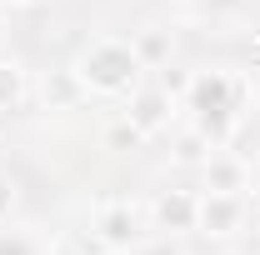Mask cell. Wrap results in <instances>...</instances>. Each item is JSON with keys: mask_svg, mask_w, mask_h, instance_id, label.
<instances>
[{"mask_svg": "<svg viewBox=\"0 0 260 255\" xmlns=\"http://www.w3.org/2000/svg\"><path fill=\"white\" fill-rule=\"evenodd\" d=\"M75 75H80L85 95L120 100V95H130V90L140 85L145 65L135 55V45H125V40H90V45L75 55Z\"/></svg>", "mask_w": 260, "mask_h": 255, "instance_id": "1", "label": "cell"}, {"mask_svg": "<svg viewBox=\"0 0 260 255\" xmlns=\"http://www.w3.org/2000/svg\"><path fill=\"white\" fill-rule=\"evenodd\" d=\"M150 225L160 235H170V240L195 235V225H200V195L195 190H160L150 200Z\"/></svg>", "mask_w": 260, "mask_h": 255, "instance_id": "2", "label": "cell"}, {"mask_svg": "<svg viewBox=\"0 0 260 255\" xmlns=\"http://www.w3.org/2000/svg\"><path fill=\"white\" fill-rule=\"evenodd\" d=\"M170 110H175V95H165L160 85H135L125 95V125L140 140H150L155 130L170 125Z\"/></svg>", "mask_w": 260, "mask_h": 255, "instance_id": "3", "label": "cell"}, {"mask_svg": "<svg viewBox=\"0 0 260 255\" xmlns=\"http://www.w3.org/2000/svg\"><path fill=\"white\" fill-rule=\"evenodd\" d=\"M195 115H235V100H240V80L225 70H200L185 90Z\"/></svg>", "mask_w": 260, "mask_h": 255, "instance_id": "4", "label": "cell"}, {"mask_svg": "<svg viewBox=\"0 0 260 255\" xmlns=\"http://www.w3.org/2000/svg\"><path fill=\"white\" fill-rule=\"evenodd\" d=\"M245 225V200L240 195H215V190H205L200 195V235H210V240H225V235H235Z\"/></svg>", "mask_w": 260, "mask_h": 255, "instance_id": "5", "label": "cell"}, {"mask_svg": "<svg viewBox=\"0 0 260 255\" xmlns=\"http://www.w3.org/2000/svg\"><path fill=\"white\" fill-rule=\"evenodd\" d=\"M200 190H215V195H245V190H250V165H245L240 155L210 150V160L200 165Z\"/></svg>", "mask_w": 260, "mask_h": 255, "instance_id": "6", "label": "cell"}, {"mask_svg": "<svg viewBox=\"0 0 260 255\" xmlns=\"http://www.w3.org/2000/svg\"><path fill=\"white\" fill-rule=\"evenodd\" d=\"M95 240L105 250H130V245L140 240V215H135V205H105L95 215Z\"/></svg>", "mask_w": 260, "mask_h": 255, "instance_id": "7", "label": "cell"}, {"mask_svg": "<svg viewBox=\"0 0 260 255\" xmlns=\"http://www.w3.org/2000/svg\"><path fill=\"white\" fill-rule=\"evenodd\" d=\"M45 105L50 110H65V105H80L85 100V85H80V75H75V65L70 70H55V75H45Z\"/></svg>", "mask_w": 260, "mask_h": 255, "instance_id": "8", "label": "cell"}, {"mask_svg": "<svg viewBox=\"0 0 260 255\" xmlns=\"http://www.w3.org/2000/svg\"><path fill=\"white\" fill-rule=\"evenodd\" d=\"M130 45H135V55H140V65H145V70H160V65H170V50H175L170 30H155V25H150V30H140Z\"/></svg>", "mask_w": 260, "mask_h": 255, "instance_id": "9", "label": "cell"}, {"mask_svg": "<svg viewBox=\"0 0 260 255\" xmlns=\"http://www.w3.org/2000/svg\"><path fill=\"white\" fill-rule=\"evenodd\" d=\"M20 100H25V70L15 60H0V115L15 110Z\"/></svg>", "mask_w": 260, "mask_h": 255, "instance_id": "10", "label": "cell"}, {"mask_svg": "<svg viewBox=\"0 0 260 255\" xmlns=\"http://www.w3.org/2000/svg\"><path fill=\"white\" fill-rule=\"evenodd\" d=\"M210 150H220V145H210L200 130H185V135H180V145H175V160H180V165H205Z\"/></svg>", "mask_w": 260, "mask_h": 255, "instance_id": "11", "label": "cell"}, {"mask_svg": "<svg viewBox=\"0 0 260 255\" xmlns=\"http://www.w3.org/2000/svg\"><path fill=\"white\" fill-rule=\"evenodd\" d=\"M135 255H185V250H180V245H175L170 235H160V240H150V245H140Z\"/></svg>", "mask_w": 260, "mask_h": 255, "instance_id": "12", "label": "cell"}, {"mask_svg": "<svg viewBox=\"0 0 260 255\" xmlns=\"http://www.w3.org/2000/svg\"><path fill=\"white\" fill-rule=\"evenodd\" d=\"M10 210H15V185H10V175H0V225L10 220Z\"/></svg>", "mask_w": 260, "mask_h": 255, "instance_id": "13", "label": "cell"}, {"mask_svg": "<svg viewBox=\"0 0 260 255\" xmlns=\"http://www.w3.org/2000/svg\"><path fill=\"white\" fill-rule=\"evenodd\" d=\"M110 145H140V135H135V130H130L125 120H120V125L110 130Z\"/></svg>", "mask_w": 260, "mask_h": 255, "instance_id": "14", "label": "cell"}, {"mask_svg": "<svg viewBox=\"0 0 260 255\" xmlns=\"http://www.w3.org/2000/svg\"><path fill=\"white\" fill-rule=\"evenodd\" d=\"M250 100L260 105V70H255V80H250Z\"/></svg>", "mask_w": 260, "mask_h": 255, "instance_id": "15", "label": "cell"}, {"mask_svg": "<svg viewBox=\"0 0 260 255\" xmlns=\"http://www.w3.org/2000/svg\"><path fill=\"white\" fill-rule=\"evenodd\" d=\"M250 200H255V210H260V180H255V185H250Z\"/></svg>", "mask_w": 260, "mask_h": 255, "instance_id": "16", "label": "cell"}, {"mask_svg": "<svg viewBox=\"0 0 260 255\" xmlns=\"http://www.w3.org/2000/svg\"><path fill=\"white\" fill-rule=\"evenodd\" d=\"M5 5H20V0H0V10H5Z\"/></svg>", "mask_w": 260, "mask_h": 255, "instance_id": "17", "label": "cell"}, {"mask_svg": "<svg viewBox=\"0 0 260 255\" xmlns=\"http://www.w3.org/2000/svg\"><path fill=\"white\" fill-rule=\"evenodd\" d=\"M105 255H120V250H105Z\"/></svg>", "mask_w": 260, "mask_h": 255, "instance_id": "18", "label": "cell"}, {"mask_svg": "<svg viewBox=\"0 0 260 255\" xmlns=\"http://www.w3.org/2000/svg\"><path fill=\"white\" fill-rule=\"evenodd\" d=\"M215 5H225V0H215Z\"/></svg>", "mask_w": 260, "mask_h": 255, "instance_id": "19", "label": "cell"}, {"mask_svg": "<svg viewBox=\"0 0 260 255\" xmlns=\"http://www.w3.org/2000/svg\"><path fill=\"white\" fill-rule=\"evenodd\" d=\"M35 5H45V0H35Z\"/></svg>", "mask_w": 260, "mask_h": 255, "instance_id": "20", "label": "cell"}, {"mask_svg": "<svg viewBox=\"0 0 260 255\" xmlns=\"http://www.w3.org/2000/svg\"><path fill=\"white\" fill-rule=\"evenodd\" d=\"M0 40H5V30H0Z\"/></svg>", "mask_w": 260, "mask_h": 255, "instance_id": "21", "label": "cell"}]
</instances>
